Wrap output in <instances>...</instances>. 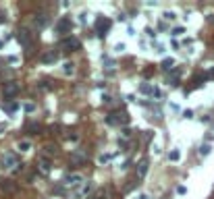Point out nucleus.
Instances as JSON below:
<instances>
[{
    "mask_svg": "<svg viewBox=\"0 0 214 199\" xmlns=\"http://www.w3.org/2000/svg\"><path fill=\"white\" fill-rule=\"evenodd\" d=\"M25 131H27V133H31V135H33V133H37V131H40V125H37V122H29V125H27V127H25Z\"/></svg>",
    "mask_w": 214,
    "mask_h": 199,
    "instance_id": "12",
    "label": "nucleus"
},
{
    "mask_svg": "<svg viewBox=\"0 0 214 199\" xmlns=\"http://www.w3.org/2000/svg\"><path fill=\"white\" fill-rule=\"evenodd\" d=\"M65 183L71 185V187H75V185L83 183V176H81V174H67V176H65Z\"/></svg>",
    "mask_w": 214,
    "mask_h": 199,
    "instance_id": "6",
    "label": "nucleus"
},
{
    "mask_svg": "<svg viewBox=\"0 0 214 199\" xmlns=\"http://www.w3.org/2000/svg\"><path fill=\"white\" fill-rule=\"evenodd\" d=\"M104 162H110V156H100V164H104Z\"/></svg>",
    "mask_w": 214,
    "mask_h": 199,
    "instance_id": "23",
    "label": "nucleus"
},
{
    "mask_svg": "<svg viewBox=\"0 0 214 199\" xmlns=\"http://www.w3.org/2000/svg\"><path fill=\"white\" fill-rule=\"evenodd\" d=\"M46 23H48V17H46V15L36 17V25H37V27H46Z\"/></svg>",
    "mask_w": 214,
    "mask_h": 199,
    "instance_id": "11",
    "label": "nucleus"
},
{
    "mask_svg": "<svg viewBox=\"0 0 214 199\" xmlns=\"http://www.w3.org/2000/svg\"><path fill=\"white\" fill-rule=\"evenodd\" d=\"M177 193H179V195H185V193H187V189H185V187H179Z\"/></svg>",
    "mask_w": 214,
    "mask_h": 199,
    "instance_id": "25",
    "label": "nucleus"
},
{
    "mask_svg": "<svg viewBox=\"0 0 214 199\" xmlns=\"http://www.w3.org/2000/svg\"><path fill=\"white\" fill-rule=\"evenodd\" d=\"M19 42L23 44V48H25V52H31L33 50V39H31V33L27 31V29H19Z\"/></svg>",
    "mask_w": 214,
    "mask_h": 199,
    "instance_id": "1",
    "label": "nucleus"
},
{
    "mask_svg": "<svg viewBox=\"0 0 214 199\" xmlns=\"http://www.w3.org/2000/svg\"><path fill=\"white\" fill-rule=\"evenodd\" d=\"M73 162L75 164H81V162H85V156H73Z\"/></svg>",
    "mask_w": 214,
    "mask_h": 199,
    "instance_id": "20",
    "label": "nucleus"
},
{
    "mask_svg": "<svg viewBox=\"0 0 214 199\" xmlns=\"http://www.w3.org/2000/svg\"><path fill=\"white\" fill-rule=\"evenodd\" d=\"M29 147H31V143H29V141H21V143H19V149H21V152H27Z\"/></svg>",
    "mask_w": 214,
    "mask_h": 199,
    "instance_id": "17",
    "label": "nucleus"
},
{
    "mask_svg": "<svg viewBox=\"0 0 214 199\" xmlns=\"http://www.w3.org/2000/svg\"><path fill=\"white\" fill-rule=\"evenodd\" d=\"M110 29V19H100L98 21V31L102 33V31H108Z\"/></svg>",
    "mask_w": 214,
    "mask_h": 199,
    "instance_id": "10",
    "label": "nucleus"
},
{
    "mask_svg": "<svg viewBox=\"0 0 214 199\" xmlns=\"http://www.w3.org/2000/svg\"><path fill=\"white\" fill-rule=\"evenodd\" d=\"M164 19H168V21L175 19V12H164Z\"/></svg>",
    "mask_w": 214,
    "mask_h": 199,
    "instance_id": "24",
    "label": "nucleus"
},
{
    "mask_svg": "<svg viewBox=\"0 0 214 199\" xmlns=\"http://www.w3.org/2000/svg\"><path fill=\"white\" fill-rule=\"evenodd\" d=\"M146 174H148V160H142L137 164V178H143Z\"/></svg>",
    "mask_w": 214,
    "mask_h": 199,
    "instance_id": "9",
    "label": "nucleus"
},
{
    "mask_svg": "<svg viewBox=\"0 0 214 199\" xmlns=\"http://www.w3.org/2000/svg\"><path fill=\"white\" fill-rule=\"evenodd\" d=\"M4 108H6V110H9V112H15V110H17V108H19V104H17V102H9V104L4 106Z\"/></svg>",
    "mask_w": 214,
    "mask_h": 199,
    "instance_id": "16",
    "label": "nucleus"
},
{
    "mask_svg": "<svg viewBox=\"0 0 214 199\" xmlns=\"http://www.w3.org/2000/svg\"><path fill=\"white\" fill-rule=\"evenodd\" d=\"M60 48H65V50H79V48H81V42L71 35V37H65V39L60 42Z\"/></svg>",
    "mask_w": 214,
    "mask_h": 199,
    "instance_id": "2",
    "label": "nucleus"
},
{
    "mask_svg": "<svg viewBox=\"0 0 214 199\" xmlns=\"http://www.w3.org/2000/svg\"><path fill=\"white\" fill-rule=\"evenodd\" d=\"M139 89H142V94H156V91L152 89V87H150V85H142Z\"/></svg>",
    "mask_w": 214,
    "mask_h": 199,
    "instance_id": "18",
    "label": "nucleus"
},
{
    "mask_svg": "<svg viewBox=\"0 0 214 199\" xmlns=\"http://www.w3.org/2000/svg\"><path fill=\"white\" fill-rule=\"evenodd\" d=\"M40 168H42V172H50V160H48V158H42Z\"/></svg>",
    "mask_w": 214,
    "mask_h": 199,
    "instance_id": "13",
    "label": "nucleus"
},
{
    "mask_svg": "<svg viewBox=\"0 0 214 199\" xmlns=\"http://www.w3.org/2000/svg\"><path fill=\"white\" fill-rule=\"evenodd\" d=\"M179 158H181V153H179V152H177V149H173V152L168 153V160H173V162H177Z\"/></svg>",
    "mask_w": 214,
    "mask_h": 199,
    "instance_id": "15",
    "label": "nucleus"
},
{
    "mask_svg": "<svg viewBox=\"0 0 214 199\" xmlns=\"http://www.w3.org/2000/svg\"><path fill=\"white\" fill-rule=\"evenodd\" d=\"M2 166H4V168H12V166H17V156L6 153V156L2 158Z\"/></svg>",
    "mask_w": 214,
    "mask_h": 199,
    "instance_id": "8",
    "label": "nucleus"
},
{
    "mask_svg": "<svg viewBox=\"0 0 214 199\" xmlns=\"http://www.w3.org/2000/svg\"><path fill=\"white\" fill-rule=\"evenodd\" d=\"M0 189H2V191H4V193H17V183H15V180H2V183H0Z\"/></svg>",
    "mask_w": 214,
    "mask_h": 199,
    "instance_id": "5",
    "label": "nucleus"
},
{
    "mask_svg": "<svg viewBox=\"0 0 214 199\" xmlns=\"http://www.w3.org/2000/svg\"><path fill=\"white\" fill-rule=\"evenodd\" d=\"M183 31H185L183 27H177V29H173V35H181V33H183Z\"/></svg>",
    "mask_w": 214,
    "mask_h": 199,
    "instance_id": "22",
    "label": "nucleus"
},
{
    "mask_svg": "<svg viewBox=\"0 0 214 199\" xmlns=\"http://www.w3.org/2000/svg\"><path fill=\"white\" fill-rule=\"evenodd\" d=\"M173 67H175V60H173V58H164V60H162V69H164V70L173 69Z\"/></svg>",
    "mask_w": 214,
    "mask_h": 199,
    "instance_id": "14",
    "label": "nucleus"
},
{
    "mask_svg": "<svg viewBox=\"0 0 214 199\" xmlns=\"http://www.w3.org/2000/svg\"><path fill=\"white\" fill-rule=\"evenodd\" d=\"M71 27H73L71 19H69V17H62L58 23H56V31H58V33H67V31H71Z\"/></svg>",
    "mask_w": 214,
    "mask_h": 199,
    "instance_id": "4",
    "label": "nucleus"
},
{
    "mask_svg": "<svg viewBox=\"0 0 214 199\" xmlns=\"http://www.w3.org/2000/svg\"><path fill=\"white\" fill-rule=\"evenodd\" d=\"M17 94H19V83H15V81L4 83V89H2V95L4 98H15Z\"/></svg>",
    "mask_w": 214,
    "mask_h": 199,
    "instance_id": "3",
    "label": "nucleus"
},
{
    "mask_svg": "<svg viewBox=\"0 0 214 199\" xmlns=\"http://www.w3.org/2000/svg\"><path fill=\"white\" fill-rule=\"evenodd\" d=\"M200 153H202V156H208V153H210V145H202V147H200Z\"/></svg>",
    "mask_w": 214,
    "mask_h": 199,
    "instance_id": "19",
    "label": "nucleus"
},
{
    "mask_svg": "<svg viewBox=\"0 0 214 199\" xmlns=\"http://www.w3.org/2000/svg\"><path fill=\"white\" fill-rule=\"evenodd\" d=\"M2 44H4V42H2V39H0V48H2Z\"/></svg>",
    "mask_w": 214,
    "mask_h": 199,
    "instance_id": "26",
    "label": "nucleus"
},
{
    "mask_svg": "<svg viewBox=\"0 0 214 199\" xmlns=\"http://www.w3.org/2000/svg\"><path fill=\"white\" fill-rule=\"evenodd\" d=\"M56 60H58V52H54V50H50V52H46V54L42 56V62H44V64L56 62Z\"/></svg>",
    "mask_w": 214,
    "mask_h": 199,
    "instance_id": "7",
    "label": "nucleus"
},
{
    "mask_svg": "<svg viewBox=\"0 0 214 199\" xmlns=\"http://www.w3.org/2000/svg\"><path fill=\"white\" fill-rule=\"evenodd\" d=\"M73 70H75V69H73V64H71V62H67V64H65V73H67V75H71Z\"/></svg>",
    "mask_w": 214,
    "mask_h": 199,
    "instance_id": "21",
    "label": "nucleus"
}]
</instances>
